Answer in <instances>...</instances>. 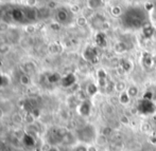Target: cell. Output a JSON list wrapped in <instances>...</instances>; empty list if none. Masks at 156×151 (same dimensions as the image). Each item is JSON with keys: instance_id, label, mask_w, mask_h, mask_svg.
Segmentation results:
<instances>
[{"instance_id": "cell-1", "label": "cell", "mask_w": 156, "mask_h": 151, "mask_svg": "<svg viewBox=\"0 0 156 151\" xmlns=\"http://www.w3.org/2000/svg\"><path fill=\"white\" fill-rule=\"evenodd\" d=\"M147 18H148V15L144 10L139 8H129L124 14H122L123 25L131 29H139L141 27H144L147 25Z\"/></svg>"}, {"instance_id": "cell-2", "label": "cell", "mask_w": 156, "mask_h": 151, "mask_svg": "<svg viewBox=\"0 0 156 151\" xmlns=\"http://www.w3.org/2000/svg\"><path fill=\"white\" fill-rule=\"evenodd\" d=\"M88 136V141H89V145L93 144L94 141L97 139V132L96 129L93 125H86V126L80 128L76 131V139L81 142V144H85L87 143V137Z\"/></svg>"}, {"instance_id": "cell-3", "label": "cell", "mask_w": 156, "mask_h": 151, "mask_svg": "<svg viewBox=\"0 0 156 151\" xmlns=\"http://www.w3.org/2000/svg\"><path fill=\"white\" fill-rule=\"evenodd\" d=\"M56 20H58V23H62V25H66V23L69 22L70 20V15L68 13L67 10L65 8H60V10L56 12L55 14Z\"/></svg>"}, {"instance_id": "cell-4", "label": "cell", "mask_w": 156, "mask_h": 151, "mask_svg": "<svg viewBox=\"0 0 156 151\" xmlns=\"http://www.w3.org/2000/svg\"><path fill=\"white\" fill-rule=\"evenodd\" d=\"M23 13H25L26 19H28L29 21L36 20L37 17H38V12H37L34 8H31V6H26V8H23Z\"/></svg>"}, {"instance_id": "cell-5", "label": "cell", "mask_w": 156, "mask_h": 151, "mask_svg": "<svg viewBox=\"0 0 156 151\" xmlns=\"http://www.w3.org/2000/svg\"><path fill=\"white\" fill-rule=\"evenodd\" d=\"M84 57H85V59L90 61V62H94V60H96V62H97V59H98V53H97L96 48H93V47L87 48L84 52Z\"/></svg>"}, {"instance_id": "cell-6", "label": "cell", "mask_w": 156, "mask_h": 151, "mask_svg": "<svg viewBox=\"0 0 156 151\" xmlns=\"http://www.w3.org/2000/svg\"><path fill=\"white\" fill-rule=\"evenodd\" d=\"M11 18H12V21H15V22H23V20L26 19L23 10H20V8L13 10L11 12Z\"/></svg>"}, {"instance_id": "cell-7", "label": "cell", "mask_w": 156, "mask_h": 151, "mask_svg": "<svg viewBox=\"0 0 156 151\" xmlns=\"http://www.w3.org/2000/svg\"><path fill=\"white\" fill-rule=\"evenodd\" d=\"M79 112H80L81 115H83V116H87V115H89V113H90V110H91V105L90 102H88V100H83L81 104H79Z\"/></svg>"}, {"instance_id": "cell-8", "label": "cell", "mask_w": 156, "mask_h": 151, "mask_svg": "<svg viewBox=\"0 0 156 151\" xmlns=\"http://www.w3.org/2000/svg\"><path fill=\"white\" fill-rule=\"evenodd\" d=\"M127 50H129V48H127L126 43L123 42V41H118V42L114 45V51L117 54H123Z\"/></svg>"}, {"instance_id": "cell-9", "label": "cell", "mask_w": 156, "mask_h": 151, "mask_svg": "<svg viewBox=\"0 0 156 151\" xmlns=\"http://www.w3.org/2000/svg\"><path fill=\"white\" fill-rule=\"evenodd\" d=\"M23 70H25L27 75H32L36 72V65H35V63L29 61V62H26L23 65Z\"/></svg>"}, {"instance_id": "cell-10", "label": "cell", "mask_w": 156, "mask_h": 151, "mask_svg": "<svg viewBox=\"0 0 156 151\" xmlns=\"http://www.w3.org/2000/svg\"><path fill=\"white\" fill-rule=\"evenodd\" d=\"M118 102H119V104L123 105V106H126V105L129 104V102H131V97L127 95L126 91L122 92V93H120L119 95H118Z\"/></svg>"}, {"instance_id": "cell-11", "label": "cell", "mask_w": 156, "mask_h": 151, "mask_svg": "<svg viewBox=\"0 0 156 151\" xmlns=\"http://www.w3.org/2000/svg\"><path fill=\"white\" fill-rule=\"evenodd\" d=\"M126 93L132 99V98H135L138 96V94H139V89L136 86H129V87H127V89H126Z\"/></svg>"}, {"instance_id": "cell-12", "label": "cell", "mask_w": 156, "mask_h": 151, "mask_svg": "<svg viewBox=\"0 0 156 151\" xmlns=\"http://www.w3.org/2000/svg\"><path fill=\"white\" fill-rule=\"evenodd\" d=\"M61 80H62V84L64 87H69L76 82V77H74V75H72V74H68L66 77L62 78Z\"/></svg>"}, {"instance_id": "cell-13", "label": "cell", "mask_w": 156, "mask_h": 151, "mask_svg": "<svg viewBox=\"0 0 156 151\" xmlns=\"http://www.w3.org/2000/svg\"><path fill=\"white\" fill-rule=\"evenodd\" d=\"M120 68L123 69V71L125 73H127V72L132 71V69H133V63H132V61L129 59L122 60L121 62H120Z\"/></svg>"}, {"instance_id": "cell-14", "label": "cell", "mask_w": 156, "mask_h": 151, "mask_svg": "<svg viewBox=\"0 0 156 151\" xmlns=\"http://www.w3.org/2000/svg\"><path fill=\"white\" fill-rule=\"evenodd\" d=\"M127 89L126 84L123 82V80H119V82H115V91L117 93H122V92H125Z\"/></svg>"}, {"instance_id": "cell-15", "label": "cell", "mask_w": 156, "mask_h": 151, "mask_svg": "<svg viewBox=\"0 0 156 151\" xmlns=\"http://www.w3.org/2000/svg\"><path fill=\"white\" fill-rule=\"evenodd\" d=\"M96 42L99 47H104L106 45V39H105V35L102 32H99L96 36Z\"/></svg>"}, {"instance_id": "cell-16", "label": "cell", "mask_w": 156, "mask_h": 151, "mask_svg": "<svg viewBox=\"0 0 156 151\" xmlns=\"http://www.w3.org/2000/svg\"><path fill=\"white\" fill-rule=\"evenodd\" d=\"M142 63H144L146 67L150 68L151 65H154V62H153V56L150 55V54H144V57H142Z\"/></svg>"}, {"instance_id": "cell-17", "label": "cell", "mask_w": 156, "mask_h": 151, "mask_svg": "<svg viewBox=\"0 0 156 151\" xmlns=\"http://www.w3.org/2000/svg\"><path fill=\"white\" fill-rule=\"evenodd\" d=\"M103 1L102 0H88L87 1V5L90 10H96V8H100L102 5Z\"/></svg>"}, {"instance_id": "cell-18", "label": "cell", "mask_w": 156, "mask_h": 151, "mask_svg": "<svg viewBox=\"0 0 156 151\" xmlns=\"http://www.w3.org/2000/svg\"><path fill=\"white\" fill-rule=\"evenodd\" d=\"M153 34H154V28H153V25H146L144 27V35L147 37V38H150V37L153 36Z\"/></svg>"}, {"instance_id": "cell-19", "label": "cell", "mask_w": 156, "mask_h": 151, "mask_svg": "<svg viewBox=\"0 0 156 151\" xmlns=\"http://www.w3.org/2000/svg\"><path fill=\"white\" fill-rule=\"evenodd\" d=\"M10 43L8 41H0V54H6L10 52Z\"/></svg>"}, {"instance_id": "cell-20", "label": "cell", "mask_w": 156, "mask_h": 151, "mask_svg": "<svg viewBox=\"0 0 156 151\" xmlns=\"http://www.w3.org/2000/svg\"><path fill=\"white\" fill-rule=\"evenodd\" d=\"M97 91H98V86H97L96 84H89L88 86H87L86 88V92L88 95L93 96L94 94L97 93Z\"/></svg>"}, {"instance_id": "cell-21", "label": "cell", "mask_w": 156, "mask_h": 151, "mask_svg": "<svg viewBox=\"0 0 156 151\" xmlns=\"http://www.w3.org/2000/svg\"><path fill=\"white\" fill-rule=\"evenodd\" d=\"M9 39H10L12 42H17L19 40V34L17 33V31H10L9 32Z\"/></svg>"}, {"instance_id": "cell-22", "label": "cell", "mask_w": 156, "mask_h": 151, "mask_svg": "<svg viewBox=\"0 0 156 151\" xmlns=\"http://www.w3.org/2000/svg\"><path fill=\"white\" fill-rule=\"evenodd\" d=\"M111 13L114 17H120L122 16V11L120 6H113L111 10Z\"/></svg>"}, {"instance_id": "cell-23", "label": "cell", "mask_w": 156, "mask_h": 151, "mask_svg": "<svg viewBox=\"0 0 156 151\" xmlns=\"http://www.w3.org/2000/svg\"><path fill=\"white\" fill-rule=\"evenodd\" d=\"M97 76H98V79H106V72L103 69H99L97 72Z\"/></svg>"}, {"instance_id": "cell-24", "label": "cell", "mask_w": 156, "mask_h": 151, "mask_svg": "<svg viewBox=\"0 0 156 151\" xmlns=\"http://www.w3.org/2000/svg\"><path fill=\"white\" fill-rule=\"evenodd\" d=\"M73 151H87V145L80 143L79 145H76V147H74Z\"/></svg>"}, {"instance_id": "cell-25", "label": "cell", "mask_w": 156, "mask_h": 151, "mask_svg": "<svg viewBox=\"0 0 156 151\" xmlns=\"http://www.w3.org/2000/svg\"><path fill=\"white\" fill-rule=\"evenodd\" d=\"M76 22H78L79 25H81V27H83V25H85L87 23V20H86V17L85 16H81L78 18V20H76Z\"/></svg>"}, {"instance_id": "cell-26", "label": "cell", "mask_w": 156, "mask_h": 151, "mask_svg": "<svg viewBox=\"0 0 156 151\" xmlns=\"http://www.w3.org/2000/svg\"><path fill=\"white\" fill-rule=\"evenodd\" d=\"M112 132H113L112 128H109V127H105V128H103L102 134L104 135L105 137H106V136H109V135L112 134Z\"/></svg>"}, {"instance_id": "cell-27", "label": "cell", "mask_w": 156, "mask_h": 151, "mask_svg": "<svg viewBox=\"0 0 156 151\" xmlns=\"http://www.w3.org/2000/svg\"><path fill=\"white\" fill-rule=\"evenodd\" d=\"M20 82H21V84H23V85H28L30 82L29 75H26V74H23V75L20 77Z\"/></svg>"}, {"instance_id": "cell-28", "label": "cell", "mask_w": 156, "mask_h": 151, "mask_svg": "<svg viewBox=\"0 0 156 151\" xmlns=\"http://www.w3.org/2000/svg\"><path fill=\"white\" fill-rule=\"evenodd\" d=\"M120 122H121L122 125H129V117L126 116V115H122V116H120Z\"/></svg>"}, {"instance_id": "cell-29", "label": "cell", "mask_w": 156, "mask_h": 151, "mask_svg": "<svg viewBox=\"0 0 156 151\" xmlns=\"http://www.w3.org/2000/svg\"><path fill=\"white\" fill-rule=\"evenodd\" d=\"M150 18H151V20H152L153 22L156 23V6L150 12Z\"/></svg>"}, {"instance_id": "cell-30", "label": "cell", "mask_w": 156, "mask_h": 151, "mask_svg": "<svg viewBox=\"0 0 156 151\" xmlns=\"http://www.w3.org/2000/svg\"><path fill=\"white\" fill-rule=\"evenodd\" d=\"M8 23L5 22H0V32H6L8 31Z\"/></svg>"}, {"instance_id": "cell-31", "label": "cell", "mask_w": 156, "mask_h": 151, "mask_svg": "<svg viewBox=\"0 0 156 151\" xmlns=\"http://www.w3.org/2000/svg\"><path fill=\"white\" fill-rule=\"evenodd\" d=\"M87 151H99V149L96 145L90 144V145H87Z\"/></svg>"}, {"instance_id": "cell-32", "label": "cell", "mask_w": 156, "mask_h": 151, "mask_svg": "<svg viewBox=\"0 0 156 151\" xmlns=\"http://www.w3.org/2000/svg\"><path fill=\"white\" fill-rule=\"evenodd\" d=\"M35 4H36V0H27V6H31V8H33Z\"/></svg>"}, {"instance_id": "cell-33", "label": "cell", "mask_w": 156, "mask_h": 151, "mask_svg": "<svg viewBox=\"0 0 156 151\" xmlns=\"http://www.w3.org/2000/svg\"><path fill=\"white\" fill-rule=\"evenodd\" d=\"M3 115H4L3 110H1V109H0V119H2V117H3Z\"/></svg>"}, {"instance_id": "cell-34", "label": "cell", "mask_w": 156, "mask_h": 151, "mask_svg": "<svg viewBox=\"0 0 156 151\" xmlns=\"http://www.w3.org/2000/svg\"><path fill=\"white\" fill-rule=\"evenodd\" d=\"M1 19H3V13H2L1 8H0V21H1Z\"/></svg>"}, {"instance_id": "cell-35", "label": "cell", "mask_w": 156, "mask_h": 151, "mask_svg": "<svg viewBox=\"0 0 156 151\" xmlns=\"http://www.w3.org/2000/svg\"><path fill=\"white\" fill-rule=\"evenodd\" d=\"M153 119H154V122H155V124H156V114L154 115V117H153Z\"/></svg>"}, {"instance_id": "cell-36", "label": "cell", "mask_w": 156, "mask_h": 151, "mask_svg": "<svg viewBox=\"0 0 156 151\" xmlns=\"http://www.w3.org/2000/svg\"><path fill=\"white\" fill-rule=\"evenodd\" d=\"M155 135H156V133H155Z\"/></svg>"}]
</instances>
